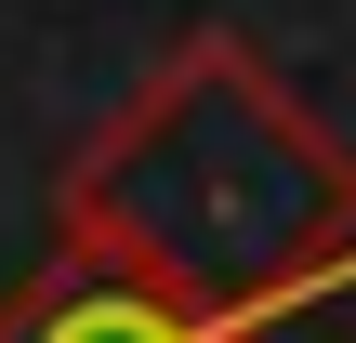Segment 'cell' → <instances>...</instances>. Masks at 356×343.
Masks as SVG:
<instances>
[{
	"label": "cell",
	"mask_w": 356,
	"mask_h": 343,
	"mask_svg": "<svg viewBox=\"0 0 356 343\" xmlns=\"http://www.w3.org/2000/svg\"><path fill=\"white\" fill-rule=\"evenodd\" d=\"M66 251L264 330L356 278V145H330L277 93V66L211 26L79 145Z\"/></svg>",
	"instance_id": "obj_1"
},
{
	"label": "cell",
	"mask_w": 356,
	"mask_h": 343,
	"mask_svg": "<svg viewBox=\"0 0 356 343\" xmlns=\"http://www.w3.org/2000/svg\"><path fill=\"white\" fill-rule=\"evenodd\" d=\"M0 343H264V330L198 317V304H172V291H145V278H119V264L53 238V264L26 291H0Z\"/></svg>",
	"instance_id": "obj_2"
}]
</instances>
